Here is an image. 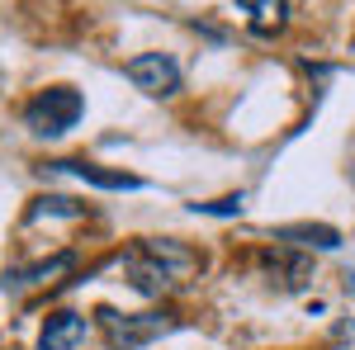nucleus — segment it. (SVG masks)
Here are the masks:
<instances>
[{
  "instance_id": "obj_10",
  "label": "nucleus",
  "mask_w": 355,
  "mask_h": 350,
  "mask_svg": "<svg viewBox=\"0 0 355 350\" xmlns=\"http://www.w3.org/2000/svg\"><path fill=\"white\" fill-rule=\"evenodd\" d=\"M76 265V251H62V256H53V261H38V265H28V270H19L10 284H48L53 274H62V270H71ZM5 284V289H10Z\"/></svg>"
},
{
  "instance_id": "obj_5",
  "label": "nucleus",
  "mask_w": 355,
  "mask_h": 350,
  "mask_svg": "<svg viewBox=\"0 0 355 350\" xmlns=\"http://www.w3.org/2000/svg\"><path fill=\"white\" fill-rule=\"evenodd\" d=\"M232 10L261 38H270V33H279V28L289 24V0H232Z\"/></svg>"
},
{
  "instance_id": "obj_7",
  "label": "nucleus",
  "mask_w": 355,
  "mask_h": 350,
  "mask_svg": "<svg viewBox=\"0 0 355 350\" xmlns=\"http://www.w3.org/2000/svg\"><path fill=\"white\" fill-rule=\"evenodd\" d=\"M261 265H266L275 279H279V289H303V284L313 279V265H308V256H284V251H266V256H261Z\"/></svg>"
},
{
  "instance_id": "obj_9",
  "label": "nucleus",
  "mask_w": 355,
  "mask_h": 350,
  "mask_svg": "<svg viewBox=\"0 0 355 350\" xmlns=\"http://www.w3.org/2000/svg\"><path fill=\"white\" fill-rule=\"evenodd\" d=\"M275 237H279V242H294V246H318V251H331V246H341V232H336V227H313V222H299V227H279Z\"/></svg>"
},
{
  "instance_id": "obj_4",
  "label": "nucleus",
  "mask_w": 355,
  "mask_h": 350,
  "mask_svg": "<svg viewBox=\"0 0 355 350\" xmlns=\"http://www.w3.org/2000/svg\"><path fill=\"white\" fill-rule=\"evenodd\" d=\"M123 76L142 90V95H152V100H171L175 90H180V67H175V57L166 53H137L123 62Z\"/></svg>"
},
{
  "instance_id": "obj_2",
  "label": "nucleus",
  "mask_w": 355,
  "mask_h": 350,
  "mask_svg": "<svg viewBox=\"0 0 355 350\" xmlns=\"http://www.w3.org/2000/svg\"><path fill=\"white\" fill-rule=\"evenodd\" d=\"M81 114H85L81 90H71V85H48V90H38L24 105V128L33 137H62V133H71V128L81 123Z\"/></svg>"
},
{
  "instance_id": "obj_3",
  "label": "nucleus",
  "mask_w": 355,
  "mask_h": 350,
  "mask_svg": "<svg viewBox=\"0 0 355 350\" xmlns=\"http://www.w3.org/2000/svg\"><path fill=\"white\" fill-rule=\"evenodd\" d=\"M95 322H100V331H105V341L114 350H137V346H147V341H157V336L171 331V322H166L162 313H114V308H100Z\"/></svg>"
},
{
  "instance_id": "obj_8",
  "label": "nucleus",
  "mask_w": 355,
  "mask_h": 350,
  "mask_svg": "<svg viewBox=\"0 0 355 350\" xmlns=\"http://www.w3.org/2000/svg\"><path fill=\"white\" fill-rule=\"evenodd\" d=\"M48 166H53V170H67V175H81V180H90V185H100V189H142L137 175L100 170V166H90V161H48Z\"/></svg>"
},
{
  "instance_id": "obj_1",
  "label": "nucleus",
  "mask_w": 355,
  "mask_h": 350,
  "mask_svg": "<svg viewBox=\"0 0 355 350\" xmlns=\"http://www.w3.org/2000/svg\"><path fill=\"white\" fill-rule=\"evenodd\" d=\"M199 270H204L199 251H190V246L175 242V237H147V242L128 246V256H123V279L142 298L175 294V289L190 284Z\"/></svg>"
},
{
  "instance_id": "obj_11",
  "label": "nucleus",
  "mask_w": 355,
  "mask_h": 350,
  "mask_svg": "<svg viewBox=\"0 0 355 350\" xmlns=\"http://www.w3.org/2000/svg\"><path fill=\"white\" fill-rule=\"evenodd\" d=\"M194 213H218V218H237V213H242V194H232V199H214V204H194Z\"/></svg>"
},
{
  "instance_id": "obj_6",
  "label": "nucleus",
  "mask_w": 355,
  "mask_h": 350,
  "mask_svg": "<svg viewBox=\"0 0 355 350\" xmlns=\"http://www.w3.org/2000/svg\"><path fill=\"white\" fill-rule=\"evenodd\" d=\"M85 341V317L81 313H53L43 322V336H38V350H76Z\"/></svg>"
}]
</instances>
